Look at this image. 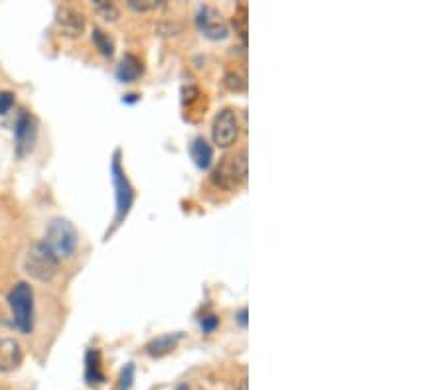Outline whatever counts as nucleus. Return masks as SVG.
Segmentation results:
<instances>
[{
	"label": "nucleus",
	"instance_id": "nucleus-1",
	"mask_svg": "<svg viewBox=\"0 0 444 390\" xmlns=\"http://www.w3.org/2000/svg\"><path fill=\"white\" fill-rule=\"evenodd\" d=\"M247 172H249V162H247V152L241 150L237 154L231 156H225L220 162V166L213 170L211 173V180L218 188L227 189H237L241 184H245L247 180Z\"/></svg>",
	"mask_w": 444,
	"mask_h": 390
},
{
	"label": "nucleus",
	"instance_id": "nucleus-2",
	"mask_svg": "<svg viewBox=\"0 0 444 390\" xmlns=\"http://www.w3.org/2000/svg\"><path fill=\"white\" fill-rule=\"evenodd\" d=\"M24 270L34 280L50 282L59 272V259L45 246V243H34L30 245L26 259H24Z\"/></svg>",
	"mask_w": 444,
	"mask_h": 390
},
{
	"label": "nucleus",
	"instance_id": "nucleus-3",
	"mask_svg": "<svg viewBox=\"0 0 444 390\" xmlns=\"http://www.w3.org/2000/svg\"><path fill=\"white\" fill-rule=\"evenodd\" d=\"M44 243L58 259H70L77 248V231L67 219H54L47 225Z\"/></svg>",
	"mask_w": 444,
	"mask_h": 390
},
{
	"label": "nucleus",
	"instance_id": "nucleus-4",
	"mask_svg": "<svg viewBox=\"0 0 444 390\" xmlns=\"http://www.w3.org/2000/svg\"><path fill=\"white\" fill-rule=\"evenodd\" d=\"M8 303L14 316L16 327L24 335L32 333L34 327V292L26 282H18L8 294Z\"/></svg>",
	"mask_w": 444,
	"mask_h": 390
},
{
	"label": "nucleus",
	"instance_id": "nucleus-5",
	"mask_svg": "<svg viewBox=\"0 0 444 390\" xmlns=\"http://www.w3.org/2000/svg\"><path fill=\"white\" fill-rule=\"evenodd\" d=\"M111 177L117 189V213H115V223H120L125 217L129 215L134 202V189L127 177V173L120 166V152H115L113 162H111Z\"/></svg>",
	"mask_w": 444,
	"mask_h": 390
},
{
	"label": "nucleus",
	"instance_id": "nucleus-6",
	"mask_svg": "<svg viewBox=\"0 0 444 390\" xmlns=\"http://www.w3.org/2000/svg\"><path fill=\"white\" fill-rule=\"evenodd\" d=\"M211 136L213 142L222 148L231 146L239 136V122H237V115L233 109H222L215 118H213V127H211Z\"/></svg>",
	"mask_w": 444,
	"mask_h": 390
},
{
	"label": "nucleus",
	"instance_id": "nucleus-7",
	"mask_svg": "<svg viewBox=\"0 0 444 390\" xmlns=\"http://www.w3.org/2000/svg\"><path fill=\"white\" fill-rule=\"evenodd\" d=\"M195 24H198L200 32H204V36L211 38V40H223L229 34L227 22L223 20L222 12L215 10V8H211V6L200 8L198 18H195Z\"/></svg>",
	"mask_w": 444,
	"mask_h": 390
},
{
	"label": "nucleus",
	"instance_id": "nucleus-8",
	"mask_svg": "<svg viewBox=\"0 0 444 390\" xmlns=\"http://www.w3.org/2000/svg\"><path fill=\"white\" fill-rule=\"evenodd\" d=\"M14 138H16V150L20 156H24L26 152L32 150L34 140H36V120L30 115L28 111H20L16 116L14 122Z\"/></svg>",
	"mask_w": 444,
	"mask_h": 390
},
{
	"label": "nucleus",
	"instance_id": "nucleus-9",
	"mask_svg": "<svg viewBox=\"0 0 444 390\" xmlns=\"http://www.w3.org/2000/svg\"><path fill=\"white\" fill-rule=\"evenodd\" d=\"M56 26L65 38H79L85 32V18L72 6H59L56 14Z\"/></svg>",
	"mask_w": 444,
	"mask_h": 390
},
{
	"label": "nucleus",
	"instance_id": "nucleus-10",
	"mask_svg": "<svg viewBox=\"0 0 444 390\" xmlns=\"http://www.w3.org/2000/svg\"><path fill=\"white\" fill-rule=\"evenodd\" d=\"M22 347L12 337H2L0 339V371L10 373L16 371L22 365Z\"/></svg>",
	"mask_w": 444,
	"mask_h": 390
},
{
	"label": "nucleus",
	"instance_id": "nucleus-11",
	"mask_svg": "<svg viewBox=\"0 0 444 390\" xmlns=\"http://www.w3.org/2000/svg\"><path fill=\"white\" fill-rule=\"evenodd\" d=\"M142 72H145L142 61L136 58V56H133V54H127L125 58L120 59V63H118L117 79L123 81V83H133V81H136L142 75Z\"/></svg>",
	"mask_w": 444,
	"mask_h": 390
},
{
	"label": "nucleus",
	"instance_id": "nucleus-12",
	"mask_svg": "<svg viewBox=\"0 0 444 390\" xmlns=\"http://www.w3.org/2000/svg\"><path fill=\"white\" fill-rule=\"evenodd\" d=\"M180 339H182V333H166V335H160V337H156V339H152L148 343L147 353L150 357H164V355H168L170 351L176 349Z\"/></svg>",
	"mask_w": 444,
	"mask_h": 390
},
{
	"label": "nucleus",
	"instance_id": "nucleus-13",
	"mask_svg": "<svg viewBox=\"0 0 444 390\" xmlns=\"http://www.w3.org/2000/svg\"><path fill=\"white\" fill-rule=\"evenodd\" d=\"M85 380L87 384H103L105 375L101 369V353L97 349H89L85 355Z\"/></svg>",
	"mask_w": 444,
	"mask_h": 390
},
{
	"label": "nucleus",
	"instance_id": "nucleus-14",
	"mask_svg": "<svg viewBox=\"0 0 444 390\" xmlns=\"http://www.w3.org/2000/svg\"><path fill=\"white\" fill-rule=\"evenodd\" d=\"M190 154H192L195 166L202 168V170H207L211 166V162H213V148L207 144V140L202 138V136H198L190 144Z\"/></svg>",
	"mask_w": 444,
	"mask_h": 390
},
{
	"label": "nucleus",
	"instance_id": "nucleus-15",
	"mask_svg": "<svg viewBox=\"0 0 444 390\" xmlns=\"http://www.w3.org/2000/svg\"><path fill=\"white\" fill-rule=\"evenodd\" d=\"M91 40L95 43V47L103 54L105 58H111L115 54V43L109 38V34H105L101 28H93Z\"/></svg>",
	"mask_w": 444,
	"mask_h": 390
},
{
	"label": "nucleus",
	"instance_id": "nucleus-16",
	"mask_svg": "<svg viewBox=\"0 0 444 390\" xmlns=\"http://www.w3.org/2000/svg\"><path fill=\"white\" fill-rule=\"evenodd\" d=\"M93 4H95L97 14L101 16L103 20H107V22H115V20H118L120 12H118V8L113 4V2H107V0H95Z\"/></svg>",
	"mask_w": 444,
	"mask_h": 390
},
{
	"label": "nucleus",
	"instance_id": "nucleus-17",
	"mask_svg": "<svg viewBox=\"0 0 444 390\" xmlns=\"http://www.w3.org/2000/svg\"><path fill=\"white\" fill-rule=\"evenodd\" d=\"M233 26H235L237 34L241 36L243 43L247 42V6L245 4H241L237 8V14L233 18Z\"/></svg>",
	"mask_w": 444,
	"mask_h": 390
},
{
	"label": "nucleus",
	"instance_id": "nucleus-18",
	"mask_svg": "<svg viewBox=\"0 0 444 390\" xmlns=\"http://www.w3.org/2000/svg\"><path fill=\"white\" fill-rule=\"evenodd\" d=\"M164 0H129V6L138 10V12H147V10H156L164 6Z\"/></svg>",
	"mask_w": 444,
	"mask_h": 390
},
{
	"label": "nucleus",
	"instance_id": "nucleus-19",
	"mask_svg": "<svg viewBox=\"0 0 444 390\" xmlns=\"http://www.w3.org/2000/svg\"><path fill=\"white\" fill-rule=\"evenodd\" d=\"M134 380V365L129 362L123 371H120V376H118V390H129L133 387Z\"/></svg>",
	"mask_w": 444,
	"mask_h": 390
},
{
	"label": "nucleus",
	"instance_id": "nucleus-20",
	"mask_svg": "<svg viewBox=\"0 0 444 390\" xmlns=\"http://www.w3.org/2000/svg\"><path fill=\"white\" fill-rule=\"evenodd\" d=\"M14 107V93L0 91V115H6Z\"/></svg>",
	"mask_w": 444,
	"mask_h": 390
},
{
	"label": "nucleus",
	"instance_id": "nucleus-21",
	"mask_svg": "<svg viewBox=\"0 0 444 390\" xmlns=\"http://www.w3.org/2000/svg\"><path fill=\"white\" fill-rule=\"evenodd\" d=\"M225 85L229 87L231 91H243L245 89V79L237 73H227L225 75Z\"/></svg>",
	"mask_w": 444,
	"mask_h": 390
},
{
	"label": "nucleus",
	"instance_id": "nucleus-22",
	"mask_svg": "<svg viewBox=\"0 0 444 390\" xmlns=\"http://www.w3.org/2000/svg\"><path fill=\"white\" fill-rule=\"evenodd\" d=\"M220 325V319L215 318V316H204V318L200 319V327H202V332L204 333H211L215 332V327Z\"/></svg>",
	"mask_w": 444,
	"mask_h": 390
},
{
	"label": "nucleus",
	"instance_id": "nucleus-23",
	"mask_svg": "<svg viewBox=\"0 0 444 390\" xmlns=\"http://www.w3.org/2000/svg\"><path fill=\"white\" fill-rule=\"evenodd\" d=\"M237 321H239L241 327H247V307H241L237 312Z\"/></svg>",
	"mask_w": 444,
	"mask_h": 390
},
{
	"label": "nucleus",
	"instance_id": "nucleus-24",
	"mask_svg": "<svg viewBox=\"0 0 444 390\" xmlns=\"http://www.w3.org/2000/svg\"><path fill=\"white\" fill-rule=\"evenodd\" d=\"M125 101H127V102L138 101V95H134V93H131V95H127V97H125Z\"/></svg>",
	"mask_w": 444,
	"mask_h": 390
},
{
	"label": "nucleus",
	"instance_id": "nucleus-25",
	"mask_svg": "<svg viewBox=\"0 0 444 390\" xmlns=\"http://www.w3.org/2000/svg\"><path fill=\"white\" fill-rule=\"evenodd\" d=\"M176 390H190V389H188V384H178Z\"/></svg>",
	"mask_w": 444,
	"mask_h": 390
},
{
	"label": "nucleus",
	"instance_id": "nucleus-26",
	"mask_svg": "<svg viewBox=\"0 0 444 390\" xmlns=\"http://www.w3.org/2000/svg\"><path fill=\"white\" fill-rule=\"evenodd\" d=\"M239 390H247V382H245V380L241 382V387H239Z\"/></svg>",
	"mask_w": 444,
	"mask_h": 390
}]
</instances>
